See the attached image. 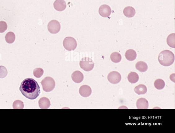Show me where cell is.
Here are the masks:
<instances>
[{
  "label": "cell",
  "instance_id": "7",
  "mask_svg": "<svg viewBox=\"0 0 175 133\" xmlns=\"http://www.w3.org/2000/svg\"><path fill=\"white\" fill-rule=\"evenodd\" d=\"M107 79L108 81L111 84H116L120 81L121 76L119 73L116 71H113L108 74Z\"/></svg>",
  "mask_w": 175,
  "mask_h": 133
},
{
  "label": "cell",
  "instance_id": "1",
  "mask_svg": "<svg viewBox=\"0 0 175 133\" xmlns=\"http://www.w3.org/2000/svg\"><path fill=\"white\" fill-rule=\"evenodd\" d=\"M20 90L26 98L33 100L40 94V87L37 81L31 78L25 79L21 83Z\"/></svg>",
  "mask_w": 175,
  "mask_h": 133
},
{
  "label": "cell",
  "instance_id": "22",
  "mask_svg": "<svg viewBox=\"0 0 175 133\" xmlns=\"http://www.w3.org/2000/svg\"><path fill=\"white\" fill-rule=\"evenodd\" d=\"M154 86L155 88L159 90L164 88L165 86V82L163 80L157 79L154 82Z\"/></svg>",
  "mask_w": 175,
  "mask_h": 133
},
{
  "label": "cell",
  "instance_id": "19",
  "mask_svg": "<svg viewBox=\"0 0 175 133\" xmlns=\"http://www.w3.org/2000/svg\"><path fill=\"white\" fill-rule=\"evenodd\" d=\"M5 38L7 42L9 44H12L15 40V36L14 32H9L6 35Z\"/></svg>",
  "mask_w": 175,
  "mask_h": 133
},
{
  "label": "cell",
  "instance_id": "5",
  "mask_svg": "<svg viewBox=\"0 0 175 133\" xmlns=\"http://www.w3.org/2000/svg\"><path fill=\"white\" fill-rule=\"evenodd\" d=\"M64 48L68 51H74L77 46V43L75 39L72 37L65 38L63 42Z\"/></svg>",
  "mask_w": 175,
  "mask_h": 133
},
{
  "label": "cell",
  "instance_id": "23",
  "mask_svg": "<svg viewBox=\"0 0 175 133\" xmlns=\"http://www.w3.org/2000/svg\"><path fill=\"white\" fill-rule=\"evenodd\" d=\"M24 107V103L21 101L16 100L13 103V107L14 109H23Z\"/></svg>",
  "mask_w": 175,
  "mask_h": 133
},
{
  "label": "cell",
  "instance_id": "16",
  "mask_svg": "<svg viewBox=\"0 0 175 133\" xmlns=\"http://www.w3.org/2000/svg\"><path fill=\"white\" fill-rule=\"evenodd\" d=\"M135 68L141 72H144L147 71L148 66L146 63L143 61H138L135 64Z\"/></svg>",
  "mask_w": 175,
  "mask_h": 133
},
{
  "label": "cell",
  "instance_id": "13",
  "mask_svg": "<svg viewBox=\"0 0 175 133\" xmlns=\"http://www.w3.org/2000/svg\"><path fill=\"white\" fill-rule=\"evenodd\" d=\"M148 106V101L144 98L138 99L137 102L136 106L138 109H147Z\"/></svg>",
  "mask_w": 175,
  "mask_h": 133
},
{
  "label": "cell",
  "instance_id": "17",
  "mask_svg": "<svg viewBox=\"0 0 175 133\" xmlns=\"http://www.w3.org/2000/svg\"><path fill=\"white\" fill-rule=\"evenodd\" d=\"M127 78L131 84H135L139 80V76L136 73L131 72L128 75Z\"/></svg>",
  "mask_w": 175,
  "mask_h": 133
},
{
  "label": "cell",
  "instance_id": "25",
  "mask_svg": "<svg viewBox=\"0 0 175 133\" xmlns=\"http://www.w3.org/2000/svg\"><path fill=\"white\" fill-rule=\"evenodd\" d=\"M8 74L7 70L4 66H0V78L5 77Z\"/></svg>",
  "mask_w": 175,
  "mask_h": 133
},
{
  "label": "cell",
  "instance_id": "9",
  "mask_svg": "<svg viewBox=\"0 0 175 133\" xmlns=\"http://www.w3.org/2000/svg\"><path fill=\"white\" fill-rule=\"evenodd\" d=\"M79 93L82 97L87 98L91 94L92 90L90 86L85 85L81 86L79 89Z\"/></svg>",
  "mask_w": 175,
  "mask_h": 133
},
{
  "label": "cell",
  "instance_id": "12",
  "mask_svg": "<svg viewBox=\"0 0 175 133\" xmlns=\"http://www.w3.org/2000/svg\"><path fill=\"white\" fill-rule=\"evenodd\" d=\"M38 104L39 107L42 109H47L50 107V102L47 98L43 97L39 100Z\"/></svg>",
  "mask_w": 175,
  "mask_h": 133
},
{
  "label": "cell",
  "instance_id": "4",
  "mask_svg": "<svg viewBox=\"0 0 175 133\" xmlns=\"http://www.w3.org/2000/svg\"><path fill=\"white\" fill-rule=\"evenodd\" d=\"M81 68L85 71H91L94 67V63L92 59L88 57L82 58L80 62Z\"/></svg>",
  "mask_w": 175,
  "mask_h": 133
},
{
  "label": "cell",
  "instance_id": "10",
  "mask_svg": "<svg viewBox=\"0 0 175 133\" xmlns=\"http://www.w3.org/2000/svg\"><path fill=\"white\" fill-rule=\"evenodd\" d=\"M55 9L58 11H62L67 7V4L64 0H56L54 4Z\"/></svg>",
  "mask_w": 175,
  "mask_h": 133
},
{
  "label": "cell",
  "instance_id": "6",
  "mask_svg": "<svg viewBox=\"0 0 175 133\" xmlns=\"http://www.w3.org/2000/svg\"><path fill=\"white\" fill-rule=\"evenodd\" d=\"M48 29L51 34H55L60 31L61 25L60 23L56 20H52L48 23Z\"/></svg>",
  "mask_w": 175,
  "mask_h": 133
},
{
  "label": "cell",
  "instance_id": "24",
  "mask_svg": "<svg viewBox=\"0 0 175 133\" xmlns=\"http://www.w3.org/2000/svg\"><path fill=\"white\" fill-rule=\"evenodd\" d=\"M43 69L41 68H37L34 69L33 71V74L36 78H39L42 77L44 74Z\"/></svg>",
  "mask_w": 175,
  "mask_h": 133
},
{
  "label": "cell",
  "instance_id": "11",
  "mask_svg": "<svg viewBox=\"0 0 175 133\" xmlns=\"http://www.w3.org/2000/svg\"><path fill=\"white\" fill-rule=\"evenodd\" d=\"M72 81L77 83H80L83 81L84 76L83 74L80 71H75L72 75Z\"/></svg>",
  "mask_w": 175,
  "mask_h": 133
},
{
  "label": "cell",
  "instance_id": "14",
  "mask_svg": "<svg viewBox=\"0 0 175 133\" xmlns=\"http://www.w3.org/2000/svg\"><path fill=\"white\" fill-rule=\"evenodd\" d=\"M125 58L129 61H133L136 59L137 54L136 52L133 49H130L125 52Z\"/></svg>",
  "mask_w": 175,
  "mask_h": 133
},
{
  "label": "cell",
  "instance_id": "8",
  "mask_svg": "<svg viewBox=\"0 0 175 133\" xmlns=\"http://www.w3.org/2000/svg\"><path fill=\"white\" fill-rule=\"evenodd\" d=\"M98 12L102 17L107 18L111 15L112 10L109 6L107 5H103L100 6Z\"/></svg>",
  "mask_w": 175,
  "mask_h": 133
},
{
  "label": "cell",
  "instance_id": "21",
  "mask_svg": "<svg viewBox=\"0 0 175 133\" xmlns=\"http://www.w3.org/2000/svg\"><path fill=\"white\" fill-rule=\"evenodd\" d=\"M111 61L115 63L120 62L121 60V56L119 53L114 52L112 53L110 56Z\"/></svg>",
  "mask_w": 175,
  "mask_h": 133
},
{
  "label": "cell",
  "instance_id": "20",
  "mask_svg": "<svg viewBox=\"0 0 175 133\" xmlns=\"http://www.w3.org/2000/svg\"><path fill=\"white\" fill-rule=\"evenodd\" d=\"M167 42L170 47L173 48H175V34L174 33L168 36Z\"/></svg>",
  "mask_w": 175,
  "mask_h": 133
},
{
  "label": "cell",
  "instance_id": "18",
  "mask_svg": "<svg viewBox=\"0 0 175 133\" xmlns=\"http://www.w3.org/2000/svg\"><path fill=\"white\" fill-rule=\"evenodd\" d=\"M134 91L138 95L144 94L147 92V88L146 86L140 85L135 88Z\"/></svg>",
  "mask_w": 175,
  "mask_h": 133
},
{
  "label": "cell",
  "instance_id": "26",
  "mask_svg": "<svg viewBox=\"0 0 175 133\" xmlns=\"http://www.w3.org/2000/svg\"><path fill=\"white\" fill-rule=\"evenodd\" d=\"M8 26L6 22L4 21H0V33L5 32L7 29Z\"/></svg>",
  "mask_w": 175,
  "mask_h": 133
},
{
  "label": "cell",
  "instance_id": "2",
  "mask_svg": "<svg viewBox=\"0 0 175 133\" xmlns=\"http://www.w3.org/2000/svg\"><path fill=\"white\" fill-rule=\"evenodd\" d=\"M174 59L173 53L168 50L161 52L158 57V60L160 64L164 66H169L172 65Z\"/></svg>",
  "mask_w": 175,
  "mask_h": 133
},
{
  "label": "cell",
  "instance_id": "3",
  "mask_svg": "<svg viewBox=\"0 0 175 133\" xmlns=\"http://www.w3.org/2000/svg\"><path fill=\"white\" fill-rule=\"evenodd\" d=\"M41 84L43 89L46 92L52 91L55 87V84L54 80L50 77H47L42 80Z\"/></svg>",
  "mask_w": 175,
  "mask_h": 133
},
{
  "label": "cell",
  "instance_id": "15",
  "mask_svg": "<svg viewBox=\"0 0 175 133\" xmlns=\"http://www.w3.org/2000/svg\"><path fill=\"white\" fill-rule=\"evenodd\" d=\"M124 15L128 18H131L133 17L135 14V9L131 6H128L125 7L123 11Z\"/></svg>",
  "mask_w": 175,
  "mask_h": 133
}]
</instances>
